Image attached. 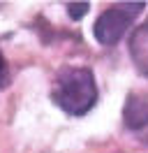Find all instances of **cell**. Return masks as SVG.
I'll use <instances>...</instances> for the list:
<instances>
[{"label": "cell", "instance_id": "obj_1", "mask_svg": "<svg viewBox=\"0 0 148 153\" xmlns=\"http://www.w3.org/2000/svg\"><path fill=\"white\" fill-rule=\"evenodd\" d=\"M51 100L70 116L88 114L97 102V86L92 72L88 67L74 65L60 67L51 88Z\"/></svg>", "mask_w": 148, "mask_h": 153}, {"label": "cell", "instance_id": "obj_2", "mask_svg": "<svg viewBox=\"0 0 148 153\" xmlns=\"http://www.w3.org/2000/svg\"><path fill=\"white\" fill-rule=\"evenodd\" d=\"M144 2L137 0V2H116L113 7L104 10L97 16L95 26H92V33H95V39L100 42L102 47H113L118 44L120 39L125 37L130 23L134 21L137 14L144 12Z\"/></svg>", "mask_w": 148, "mask_h": 153}, {"label": "cell", "instance_id": "obj_3", "mask_svg": "<svg viewBox=\"0 0 148 153\" xmlns=\"http://www.w3.org/2000/svg\"><path fill=\"white\" fill-rule=\"evenodd\" d=\"M123 123L130 130H144L148 125V95L130 93L123 107Z\"/></svg>", "mask_w": 148, "mask_h": 153}, {"label": "cell", "instance_id": "obj_4", "mask_svg": "<svg viewBox=\"0 0 148 153\" xmlns=\"http://www.w3.org/2000/svg\"><path fill=\"white\" fill-rule=\"evenodd\" d=\"M127 49H130V56H132V63L137 65V70L144 76H148V21L141 23L130 35Z\"/></svg>", "mask_w": 148, "mask_h": 153}, {"label": "cell", "instance_id": "obj_5", "mask_svg": "<svg viewBox=\"0 0 148 153\" xmlns=\"http://www.w3.org/2000/svg\"><path fill=\"white\" fill-rule=\"evenodd\" d=\"M88 10H90L88 2H70V5H67V14H70V19H74V21H79Z\"/></svg>", "mask_w": 148, "mask_h": 153}, {"label": "cell", "instance_id": "obj_6", "mask_svg": "<svg viewBox=\"0 0 148 153\" xmlns=\"http://www.w3.org/2000/svg\"><path fill=\"white\" fill-rule=\"evenodd\" d=\"M5 84H7V63H5V56L0 51V86H5Z\"/></svg>", "mask_w": 148, "mask_h": 153}]
</instances>
